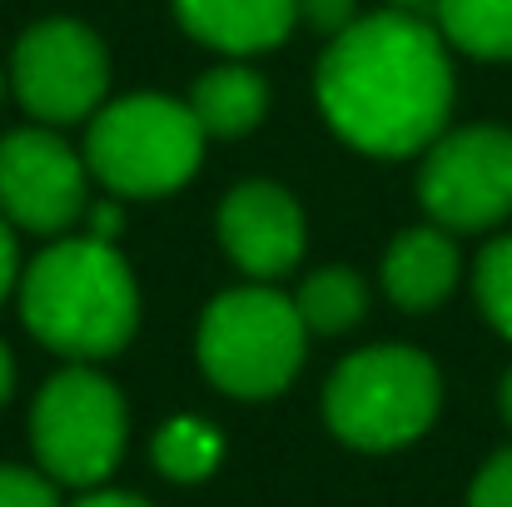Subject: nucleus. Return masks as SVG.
<instances>
[{
    "label": "nucleus",
    "instance_id": "obj_1",
    "mask_svg": "<svg viewBox=\"0 0 512 507\" xmlns=\"http://www.w3.org/2000/svg\"><path fill=\"white\" fill-rule=\"evenodd\" d=\"M314 95L343 145L373 160L428 150L453 110V60L443 30L413 10L358 15L314 70Z\"/></svg>",
    "mask_w": 512,
    "mask_h": 507
},
{
    "label": "nucleus",
    "instance_id": "obj_2",
    "mask_svg": "<svg viewBox=\"0 0 512 507\" xmlns=\"http://www.w3.org/2000/svg\"><path fill=\"white\" fill-rule=\"evenodd\" d=\"M20 319L65 358H110L140 324V289L110 239H55L20 274Z\"/></svg>",
    "mask_w": 512,
    "mask_h": 507
},
{
    "label": "nucleus",
    "instance_id": "obj_3",
    "mask_svg": "<svg viewBox=\"0 0 512 507\" xmlns=\"http://www.w3.org/2000/svg\"><path fill=\"white\" fill-rule=\"evenodd\" d=\"M204 160V125L189 100L125 95L90 115L85 165L115 199H160L194 179Z\"/></svg>",
    "mask_w": 512,
    "mask_h": 507
},
{
    "label": "nucleus",
    "instance_id": "obj_4",
    "mask_svg": "<svg viewBox=\"0 0 512 507\" xmlns=\"http://www.w3.org/2000/svg\"><path fill=\"white\" fill-rule=\"evenodd\" d=\"M443 403V378L428 353L408 343H378L363 353H348L329 388H324V418L348 448L388 453L428 433Z\"/></svg>",
    "mask_w": 512,
    "mask_h": 507
},
{
    "label": "nucleus",
    "instance_id": "obj_5",
    "mask_svg": "<svg viewBox=\"0 0 512 507\" xmlns=\"http://www.w3.org/2000/svg\"><path fill=\"white\" fill-rule=\"evenodd\" d=\"M309 324L299 304L269 284L219 294L199 319V368L229 398H274L304 363Z\"/></svg>",
    "mask_w": 512,
    "mask_h": 507
},
{
    "label": "nucleus",
    "instance_id": "obj_6",
    "mask_svg": "<svg viewBox=\"0 0 512 507\" xmlns=\"http://www.w3.org/2000/svg\"><path fill=\"white\" fill-rule=\"evenodd\" d=\"M30 443L55 483L95 488L125 453V398L110 378L80 368L55 373L30 408Z\"/></svg>",
    "mask_w": 512,
    "mask_h": 507
},
{
    "label": "nucleus",
    "instance_id": "obj_7",
    "mask_svg": "<svg viewBox=\"0 0 512 507\" xmlns=\"http://www.w3.org/2000/svg\"><path fill=\"white\" fill-rule=\"evenodd\" d=\"M10 85L35 125H80L105 105L110 55L80 20H35L10 55Z\"/></svg>",
    "mask_w": 512,
    "mask_h": 507
},
{
    "label": "nucleus",
    "instance_id": "obj_8",
    "mask_svg": "<svg viewBox=\"0 0 512 507\" xmlns=\"http://www.w3.org/2000/svg\"><path fill=\"white\" fill-rule=\"evenodd\" d=\"M418 199L453 234L493 229L512 214V130L463 125L423 150Z\"/></svg>",
    "mask_w": 512,
    "mask_h": 507
},
{
    "label": "nucleus",
    "instance_id": "obj_9",
    "mask_svg": "<svg viewBox=\"0 0 512 507\" xmlns=\"http://www.w3.org/2000/svg\"><path fill=\"white\" fill-rule=\"evenodd\" d=\"M85 160L50 130L25 125L0 140V214L30 234H65L85 219Z\"/></svg>",
    "mask_w": 512,
    "mask_h": 507
},
{
    "label": "nucleus",
    "instance_id": "obj_10",
    "mask_svg": "<svg viewBox=\"0 0 512 507\" xmlns=\"http://www.w3.org/2000/svg\"><path fill=\"white\" fill-rule=\"evenodd\" d=\"M219 244L249 279H284L304 259V209L284 184L244 179L219 204Z\"/></svg>",
    "mask_w": 512,
    "mask_h": 507
},
{
    "label": "nucleus",
    "instance_id": "obj_11",
    "mask_svg": "<svg viewBox=\"0 0 512 507\" xmlns=\"http://www.w3.org/2000/svg\"><path fill=\"white\" fill-rule=\"evenodd\" d=\"M174 15L199 45L259 55L299 25V0H174Z\"/></svg>",
    "mask_w": 512,
    "mask_h": 507
},
{
    "label": "nucleus",
    "instance_id": "obj_12",
    "mask_svg": "<svg viewBox=\"0 0 512 507\" xmlns=\"http://www.w3.org/2000/svg\"><path fill=\"white\" fill-rule=\"evenodd\" d=\"M458 244L448 239L443 224H423V229H403L388 254H383V289L398 309L408 314H428L438 309L453 284H458Z\"/></svg>",
    "mask_w": 512,
    "mask_h": 507
},
{
    "label": "nucleus",
    "instance_id": "obj_13",
    "mask_svg": "<svg viewBox=\"0 0 512 507\" xmlns=\"http://www.w3.org/2000/svg\"><path fill=\"white\" fill-rule=\"evenodd\" d=\"M189 110L214 140H239L269 115V85L249 65H214L194 80Z\"/></svg>",
    "mask_w": 512,
    "mask_h": 507
},
{
    "label": "nucleus",
    "instance_id": "obj_14",
    "mask_svg": "<svg viewBox=\"0 0 512 507\" xmlns=\"http://www.w3.org/2000/svg\"><path fill=\"white\" fill-rule=\"evenodd\" d=\"M438 30L473 60H512V0H433Z\"/></svg>",
    "mask_w": 512,
    "mask_h": 507
},
{
    "label": "nucleus",
    "instance_id": "obj_15",
    "mask_svg": "<svg viewBox=\"0 0 512 507\" xmlns=\"http://www.w3.org/2000/svg\"><path fill=\"white\" fill-rule=\"evenodd\" d=\"M294 304H299L309 334H343V329H353V324L363 319L368 289H363V279H358L348 264H329V269H314V274L299 284Z\"/></svg>",
    "mask_w": 512,
    "mask_h": 507
},
{
    "label": "nucleus",
    "instance_id": "obj_16",
    "mask_svg": "<svg viewBox=\"0 0 512 507\" xmlns=\"http://www.w3.org/2000/svg\"><path fill=\"white\" fill-rule=\"evenodd\" d=\"M219 453H224V443H219V433L204 418H174V423H165L155 433V468L165 478H174V483L209 478Z\"/></svg>",
    "mask_w": 512,
    "mask_h": 507
},
{
    "label": "nucleus",
    "instance_id": "obj_17",
    "mask_svg": "<svg viewBox=\"0 0 512 507\" xmlns=\"http://www.w3.org/2000/svg\"><path fill=\"white\" fill-rule=\"evenodd\" d=\"M473 294H478L483 319H488V324H493L503 338H512V234L493 239V244L478 254V269H473Z\"/></svg>",
    "mask_w": 512,
    "mask_h": 507
},
{
    "label": "nucleus",
    "instance_id": "obj_18",
    "mask_svg": "<svg viewBox=\"0 0 512 507\" xmlns=\"http://www.w3.org/2000/svg\"><path fill=\"white\" fill-rule=\"evenodd\" d=\"M0 507H60V498H55V483L45 473L0 463Z\"/></svg>",
    "mask_w": 512,
    "mask_h": 507
},
{
    "label": "nucleus",
    "instance_id": "obj_19",
    "mask_svg": "<svg viewBox=\"0 0 512 507\" xmlns=\"http://www.w3.org/2000/svg\"><path fill=\"white\" fill-rule=\"evenodd\" d=\"M468 507H512V448L493 453L468 488Z\"/></svg>",
    "mask_w": 512,
    "mask_h": 507
},
{
    "label": "nucleus",
    "instance_id": "obj_20",
    "mask_svg": "<svg viewBox=\"0 0 512 507\" xmlns=\"http://www.w3.org/2000/svg\"><path fill=\"white\" fill-rule=\"evenodd\" d=\"M299 20L334 40L339 30H348L358 20V0H299Z\"/></svg>",
    "mask_w": 512,
    "mask_h": 507
},
{
    "label": "nucleus",
    "instance_id": "obj_21",
    "mask_svg": "<svg viewBox=\"0 0 512 507\" xmlns=\"http://www.w3.org/2000/svg\"><path fill=\"white\" fill-rule=\"evenodd\" d=\"M15 279H20V254H15V234H10V219L0 214V304H5V294L15 289Z\"/></svg>",
    "mask_w": 512,
    "mask_h": 507
},
{
    "label": "nucleus",
    "instance_id": "obj_22",
    "mask_svg": "<svg viewBox=\"0 0 512 507\" xmlns=\"http://www.w3.org/2000/svg\"><path fill=\"white\" fill-rule=\"evenodd\" d=\"M85 219H90V234H95V239H110V244H115V234H120V209H115V204H90Z\"/></svg>",
    "mask_w": 512,
    "mask_h": 507
},
{
    "label": "nucleus",
    "instance_id": "obj_23",
    "mask_svg": "<svg viewBox=\"0 0 512 507\" xmlns=\"http://www.w3.org/2000/svg\"><path fill=\"white\" fill-rule=\"evenodd\" d=\"M75 507H150V503H140V498H130V493H85Z\"/></svg>",
    "mask_w": 512,
    "mask_h": 507
},
{
    "label": "nucleus",
    "instance_id": "obj_24",
    "mask_svg": "<svg viewBox=\"0 0 512 507\" xmlns=\"http://www.w3.org/2000/svg\"><path fill=\"white\" fill-rule=\"evenodd\" d=\"M10 388H15V363H10V348L0 343V403L10 398Z\"/></svg>",
    "mask_w": 512,
    "mask_h": 507
},
{
    "label": "nucleus",
    "instance_id": "obj_25",
    "mask_svg": "<svg viewBox=\"0 0 512 507\" xmlns=\"http://www.w3.org/2000/svg\"><path fill=\"white\" fill-rule=\"evenodd\" d=\"M503 413H508V423H512V368H508V378H503Z\"/></svg>",
    "mask_w": 512,
    "mask_h": 507
},
{
    "label": "nucleus",
    "instance_id": "obj_26",
    "mask_svg": "<svg viewBox=\"0 0 512 507\" xmlns=\"http://www.w3.org/2000/svg\"><path fill=\"white\" fill-rule=\"evenodd\" d=\"M388 5H398V10H413V5H428V0H388Z\"/></svg>",
    "mask_w": 512,
    "mask_h": 507
},
{
    "label": "nucleus",
    "instance_id": "obj_27",
    "mask_svg": "<svg viewBox=\"0 0 512 507\" xmlns=\"http://www.w3.org/2000/svg\"><path fill=\"white\" fill-rule=\"evenodd\" d=\"M0 95H5V80H0Z\"/></svg>",
    "mask_w": 512,
    "mask_h": 507
}]
</instances>
